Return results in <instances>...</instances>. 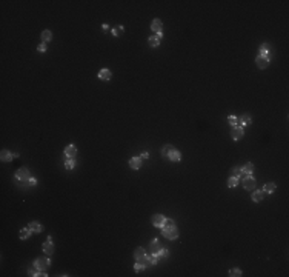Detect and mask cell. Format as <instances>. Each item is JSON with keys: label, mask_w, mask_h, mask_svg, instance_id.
I'll return each mask as SVG.
<instances>
[{"label": "cell", "mask_w": 289, "mask_h": 277, "mask_svg": "<svg viewBox=\"0 0 289 277\" xmlns=\"http://www.w3.org/2000/svg\"><path fill=\"white\" fill-rule=\"evenodd\" d=\"M74 166H75L74 159H68V160H66V163H65V168H66V169H74Z\"/></svg>", "instance_id": "obj_31"}, {"label": "cell", "mask_w": 289, "mask_h": 277, "mask_svg": "<svg viewBox=\"0 0 289 277\" xmlns=\"http://www.w3.org/2000/svg\"><path fill=\"white\" fill-rule=\"evenodd\" d=\"M268 51H269V46H268L266 43H263V45L260 46V49H258L260 56H268Z\"/></svg>", "instance_id": "obj_29"}, {"label": "cell", "mask_w": 289, "mask_h": 277, "mask_svg": "<svg viewBox=\"0 0 289 277\" xmlns=\"http://www.w3.org/2000/svg\"><path fill=\"white\" fill-rule=\"evenodd\" d=\"M51 38H52L51 31H43V32H42V40H43V43H48Z\"/></svg>", "instance_id": "obj_24"}, {"label": "cell", "mask_w": 289, "mask_h": 277, "mask_svg": "<svg viewBox=\"0 0 289 277\" xmlns=\"http://www.w3.org/2000/svg\"><path fill=\"white\" fill-rule=\"evenodd\" d=\"M160 242L157 240V239H154V240H151V243H149V249H151V253H157L159 254V251H160Z\"/></svg>", "instance_id": "obj_15"}, {"label": "cell", "mask_w": 289, "mask_h": 277, "mask_svg": "<svg viewBox=\"0 0 289 277\" xmlns=\"http://www.w3.org/2000/svg\"><path fill=\"white\" fill-rule=\"evenodd\" d=\"M155 35H157V37H159V38H162V37H163V32H157Z\"/></svg>", "instance_id": "obj_39"}, {"label": "cell", "mask_w": 289, "mask_h": 277, "mask_svg": "<svg viewBox=\"0 0 289 277\" xmlns=\"http://www.w3.org/2000/svg\"><path fill=\"white\" fill-rule=\"evenodd\" d=\"M252 171H254V165H252L251 162H248V163L245 165V168H243V173H246V174H252Z\"/></svg>", "instance_id": "obj_27"}, {"label": "cell", "mask_w": 289, "mask_h": 277, "mask_svg": "<svg viewBox=\"0 0 289 277\" xmlns=\"http://www.w3.org/2000/svg\"><path fill=\"white\" fill-rule=\"evenodd\" d=\"M51 265V260L46 259V257H38L35 262H34V268L38 269V271H46Z\"/></svg>", "instance_id": "obj_2"}, {"label": "cell", "mask_w": 289, "mask_h": 277, "mask_svg": "<svg viewBox=\"0 0 289 277\" xmlns=\"http://www.w3.org/2000/svg\"><path fill=\"white\" fill-rule=\"evenodd\" d=\"M165 217L162 216V214H154L152 217H151V222H152V225L155 226V228H162L163 225H165Z\"/></svg>", "instance_id": "obj_5"}, {"label": "cell", "mask_w": 289, "mask_h": 277, "mask_svg": "<svg viewBox=\"0 0 289 277\" xmlns=\"http://www.w3.org/2000/svg\"><path fill=\"white\" fill-rule=\"evenodd\" d=\"M129 166L132 169H138L141 166V159H140V157H131V159H129Z\"/></svg>", "instance_id": "obj_12"}, {"label": "cell", "mask_w": 289, "mask_h": 277, "mask_svg": "<svg viewBox=\"0 0 289 277\" xmlns=\"http://www.w3.org/2000/svg\"><path fill=\"white\" fill-rule=\"evenodd\" d=\"M243 188L248 191H254L255 189V179L252 176H248L246 179H243Z\"/></svg>", "instance_id": "obj_4"}, {"label": "cell", "mask_w": 289, "mask_h": 277, "mask_svg": "<svg viewBox=\"0 0 289 277\" xmlns=\"http://www.w3.org/2000/svg\"><path fill=\"white\" fill-rule=\"evenodd\" d=\"M242 173H243V169L240 168V166H234L232 169H231V177H242Z\"/></svg>", "instance_id": "obj_19"}, {"label": "cell", "mask_w": 289, "mask_h": 277, "mask_svg": "<svg viewBox=\"0 0 289 277\" xmlns=\"http://www.w3.org/2000/svg\"><path fill=\"white\" fill-rule=\"evenodd\" d=\"M237 185H239V179L237 177H229L228 179V186L229 188H235Z\"/></svg>", "instance_id": "obj_25"}, {"label": "cell", "mask_w": 289, "mask_h": 277, "mask_svg": "<svg viewBox=\"0 0 289 277\" xmlns=\"http://www.w3.org/2000/svg\"><path fill=\"white\" fill-rule=\"evenodd\" d=\"M148 157H149V154H148V151H143L141 154H140V159L143 160V159H148Z\"/></svg>", "instance_id": "obj_36"}, {"label": "cell", "mask_w": 289, "mask_h": 277, "mask_svg": "<svg viewBox=\"0 0 289 277\" xmlns=\"http://www.w3.org/2000/svg\"><path fill=\"white\" fill-rule=\"evenodd\" d=\"M99 77L102 78V80L108 82L109 78H111V71H109V69H102V71L99 72Z\"/></svg>", "instance_id": "obj_17"}, {"label": "cell", "mask_w": 289, "mask_h": 277, "mask_svg": "<svg viewBox=\"0 0 289 277\" xmlns=\"http://www.w3.org/2000/svg\"><path fill=\"white\" fill-rule=\"evenodd\" d=\"M229 275L231 277H239V275H242V271L239 268H232V269H229Z\"/></svg>", "instance_id": "obj_30"}, {"label": "cell", "mask_w": 289, "mask_h": 277, "mask_svg": "<svg viewBox=\"0 0 289 277\" xmlns=\"http://www.w3.org/2000/svg\"><path fill=\"white\" fill-rule=\"evenodd\" d=\"M31 232H32V231H31L29 228L22 229V231H20V239H23V240H25V239H28V237L31 235Z\"/></svg>", "instance_id": "obj_26"}, {"label": "cell", "mask_w": 289, "mask_h": 277, "mask_svg": "<svg viewBox=\"0 0 289 277\" xmlns=\"http://www.w3.org/2000/svg\"><path fill=\"white\" fill-rule=\"evenodd\" d=\"M28 274H29V275H38V271H35V269H32V268H29V271H28Z\"/></svg>", "instance_id": "obj_37"}, {"label": "cell", "mask_w": 289, "mask_h": 277, "mask_svg": "<svg viewBox=\"0 0 289 277\" xmlns=\"http://www.w3.org/2000/svg\"><path fill=\"white\" fill-rule=\"evenodd\" d=\"M102 28H103V31H105V32H106V31H108V29H109V26H108V25H106V23H105V25H103V26H102Z\"/></svg>", "instance_id": "obj_38"}, {"label": "cell", "mask_w": 289, "mask_h": 277, "mask_svg": "<svg viewBox=\"0 0 289 277\" xmlns=\"http://www.w3.org/2000/svg\"><path fill=\"white\" fill-rule=\"evenodd\" d=\"M265 194L266 192H263V191H254L252 192V200L254 202H261V200H263V197H265Z\"/></svg>", "instance_id": "obj_18"}, {"label": "cell", "mask_w": 289, "mask_h": 277, "mask_svg": "<svg viewBox=\"0 0 289 277\" xmlns=\"http://www.w3.org/2000/svg\"><path fill=\"white\" fill-rule=\"evenodd\" d=\"M0 159H2V162H11L12 159H14V154H11L8 149H2V152H0Z\"/></svg>", "instance_id": "obj_11"}, {"label": "cell", "mask_w": 289, "mask_h": 277, "mask_svg": "<svg viewBox=\"0 0 289 277\" xmlns=\"http://www.w3.org/2000/svg\"><path fill=\"white\" fill-rule=\"evenodd\" d=\"M243 134H245V133H243V128H242V126H239V125H237V126H234V128L231 129V137H232L235 142L240 140V139L243 137Z\"/></svg>", "instance_id": "obj_6"}, {"label": "cell", "mask_w": 289, "mask_h": 277, "mask_svg": "<svg viewBox=\"0 0 289 277\" xmlns=\"http://www.w3.org/2000/svg\"><path fill=\"white\" fill-rule=\"evenodd\" d=\"M32 232H42V225H40V223H38V222H31L29 223V226H28Z\"/></svg>", "instance_id": "obj_16"}, {"label": "cell", "mask_w": 289, "mask_h": 277, "mask_svg": "<svg viewBox=\"0 0 289 277\" xmlns=\"http://www.w3.org/2000/svg\"><path fill=\"white\" fill-rule=\"evenodd\" d=\"M275 191V183H266L265 186H263V192H268V194H271V192H274Z\"/></svg>", "instance_id": "obj_22"}, {"label": "cell", "mask_w": 289, "mask_h": 277, "mask_svg": "<svg viewBox=\"0 0 289 277\" xmlns=\"http://www.w3.org/2000/svg\"><path fill=\"white\" fill-rule=\"evenodd\" d=\"M251 122H252V118L249 114H243L240 118H237V123L240 126H248V125H251Z\"/></svg>", "instance_id": "obj_9"}, {"label": "cell", "mask_w": 289, "mask_h": 277, "mask_svg": "<svg viewBox=\"0 0 289 277\" xmlns=\"http://www.w3.org/2000/svg\"><path fill=\"white\" fill-rule=\"evenodd\" d=\"M29 177H31V174H29V171L26 169V168H20V169H17V173H16V179H19V180L25 182V180H28Z\"/></svg>", "instance_id": "obj_7"}, {"label": "cell", "mask_w": 289, "mask_h": 277, "mask_svg": "<svg viewBox=\"0 0 289 277\" xmlns=\"http://www.w3.org/2000/svg\"><path fill=\"white\" fill-rule=\"evenodd\" d=\"M37 49L40 51V52H45V51H46V43H40V45L37 46Z\"/></svg>", "instance_id": "obj_35"}, {"label": "cell", "mask_w": 289, "mask_h": 277, "mask_svg": "<svg viewBox=\"0 0 289 277\" xmlns=\"http://www.w3.org/2000/svg\"><path fill=\"white\" fill-rule=\"evenodd\" d=\"M123 31H125V29H123V26H122V25H119V26H115V28L112 29V34H114L115 37H119V35H122V34H123Z\"/></svg>", "instance_id": "obj_28"}, {"label": "cell", "mask_w": 289, "mask_h": 277, "mask_svg": "<svg viewBox=\"0 0 289 277\" xmlns=\"http://www.w3.org/2000/svg\"><path fill=\"white\" fill-rule=\"evenodd\" d=\"M162 232L163 235L166 237V239L169 240H175L177 237H178V231L175 228V223L172 219H169V220H165V225L162 226Z\"/></svg>", "instance_id": "obj_1"}, {"label": "cell", "mask_w": 289, "mask_h": 277, "mask_svg": "<svg viewBox=\"0 0 289 277\" xmlns=\"http://www.w3.org/2000/svg\"><path fill=\"white\" fill-rule=\"evenodd\" d=\"M77 154V148L74 146V145H68L66 148H65V155L68 157V159H74Z\"/></svg>", "instance_id": "obj_10"}, {"label": "cell", "mask_w": 289, "mask_h": 277, "mask_svg": "<svg viewBox=\"0 0 289 277\" xmlns=\"http://www.w3.org/2000/svg\"><path fill=\"white\" fill-rule=\"evenodd\" d=\"M269 54L268 56H258L257 59H255V63H257V66L260 68V69H265V68H268V65H269Z\"/></svg>", "instance_id": "obj_3"}, {"label": "cell", "mask_w": 289, "mask_h": 277, "mask_svg": "<svg viewBox=\"0 0 289 277\" xmlns=\"http://www.w3.org/2000/svg\"><path fill=\"white\" fill-rule=\"evenodd\" d=\"M159 256H160V257H168V256H169V251H168L166 248H160V251H159Z\"/></svg>", "instance_id": "obj_33"}, {"label": "cell", "mask_w": 289, "mask_h": 277, "mask_svg": "<svg viewBox=\"0 0 289 277\" xmlns=\"http://www.w3.org/2000/svg\"><path fill=\"white\" fill-rule=\"evenodd\" d=\"M228 122H229V125H232V126H237V117L229 115V117H228Z\"/></svg>", "instance_id": "obj_32"}, {"label": "cell", "mask_w": 289, "mask_h": 277, "mask_svg": "<svg viewBox=\"0 0 289 277\" xmlns=\"http://www.w3.org/2000/svg\"><path fill=\"white\" fill-rule=\"evenodd\" d=\"M43 251H45L46 256H51L52 253H54V245H52V242H51V237H48L46 242L43 243Z\"/></svg>", "instance_id": "obj_8"}, {"label": "cell", "mask_w": 289, "mask_h": 277, "mask_svg": "<svg viewBox=\"0 0 289 277\" xmlns=\"http://www.w3.org/2000/svg\"><path fill=\"white\" fill-rule=\"evenodd\" d=\"M143 256H144V249L138 246V248L135 249V251H134V259H135V260H140Z\"/></svg>", "instance_id": "obj_23"}, {"label": "cell", "mask_w": 289, "mask_h": 277, "mask_svg": "<svg viewBox=\"0 0 289 277\" xmlns=\"http://www.w3.org/2000/svg\"><path fill=\"white\" fill-rule=\"evenodd\" d=\"M160 45V38L157 37V35H152V37H149V46H152V48H157Z\"/></svg>", "instance_id": "obj_21"}, {"label": "cell", "mask_w": 289, "mask_h": 277, "mask_svg": "<svg viewBox=\"0 0 289 277\" xmlns=\"http://www.w3.org/2000/svg\"><path fill=\"white\" fill-rule=\"evenodd\" d=\"M168 159H169V160H172V162H178V160L181 159V154H180V151H178V149H175V148H174L172 151L169 152Z\"/></svg>", "instance_id": "obj_13"}, {"label": "cell", "mask_w": 289, "mask_h": 277, "mask_svg": "<svg viewBox=\"0 0 289 277\" xmlns=\"http://www.w3.org/2000/svg\"><path fill=\"white\" fill-rule=\"evenodd\" d=\"M141 268H144V265H143V263H141V262H137V263H135V265H134V269H135V271H140Z\"/></svg>", "instance_id": "obj_34"}, {"label": "cell", "mask_w": 289, "mask_h": 277, "mask_svg": "<svg viewBox=\"0 0 289 277\" xmlns=\"http://www.w3.org/2000/svg\"><path fill=\"white\" fill-rule=\"evenodd\" d=\"M174 149V146L172 145H165V146L162 148V155L165 157V159H168V155H169V152Z\"/></svg>", "instance_id": "obj_20"}, {"label": "cell", "mask_w": 289, "mask_h": 277, "mask_svg": "<svg viewBox=\"0 0 289 277\" xmlns=\"http://www.w3.org/2000/svg\"><path fill=\"white\" fill-rule=\"evenodd\" d=\"M162 20H159V19H154L152 20V25H151V29L154 31V32H162Z\"/></svg>", "instance_id": "obj_14"}]
</instances>
